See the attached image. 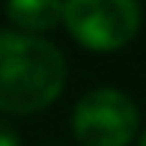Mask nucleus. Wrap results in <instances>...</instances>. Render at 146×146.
Returning <instances> with one entry per match:
<instances>
[{"mask_svg": "<svg viewBox=\"0 0 146 146\" xmlns=\"http://www.w3.org/2000/svg\"><path fill=\"white\" fill-rule=\"evenodd\" d=\"M66 60L42 36L0 30V110L33 113L60 96Z\"/></svg>", "mask_w": 146, "mask_h": 146, "instance_id": "1", "label": "nucleus"}, {"mask_svg": "<svg viewBox=\"0 0 146 146\" xmlns=\"http://www.w3.org/2000/svg\"><path fill=\"white\" fill-rule=\"evenodd\" d=\"M140 113L122 90L98 87L81 96L72 113L75 137L84 146H125L137 134Z\"/></svg>", "mask_w": 146, "mask_h": 146, "instance_id": "2", "label": "nucleus"}, {"mask_svg": "<svg viewBox=\"0 0 146 146\" xmlns=\"http://www.w3.org/2000/svg\"><path fill=\"white\" fill-rule=\"evenodd\" d=\"M63 21L84 45L110 51L137 33L140 6L134 0H69L63 3Z\"/></svg>", "mask_w": 146, "mask_h": 146, "instance_id": "3", "label": "nucleus"}, {"mask_svg": "<svg viewBox=\"0 0 146 146\" xmlns=\"http://www.w3.org/2000/svg\"><path fill=\"white\" fill-rule=\"evenodd\" d=\"M6 12H9V18L15 24L45 30L63 18V3H54V0H12L6 6Z\"/></svg>", "mask_w": 146, "mask_h": 146, "instance_id": "4", "label": "nucleus"}, {"mask_svg": "<svg viewBox=\"0 0 146 146\" xmlns=\"http://www.w3.org/2000/svg\"><path fill=\"white\" fill-rule=\"evenodd\" d=\"M0 146H21V137L6 119H0Z\"/></svg>", "mask_w": 146, "mask_h": 146, "instance_id": "5", "label": "nucleus"}, {"mask_svg": "<svg viewBox=\"0 0 146 146\" xmlns=\"http://www.w3.org/2000/svg\"><path fill=\"white\" fill-rule=\"evenodd\" d=\"M137 146H146V131L140 134V140H137Z\"/></svg>", "mask_w": 146, "mask_h": 146, "instance_id": "6", "label": "nucleus"}]
</instances>
